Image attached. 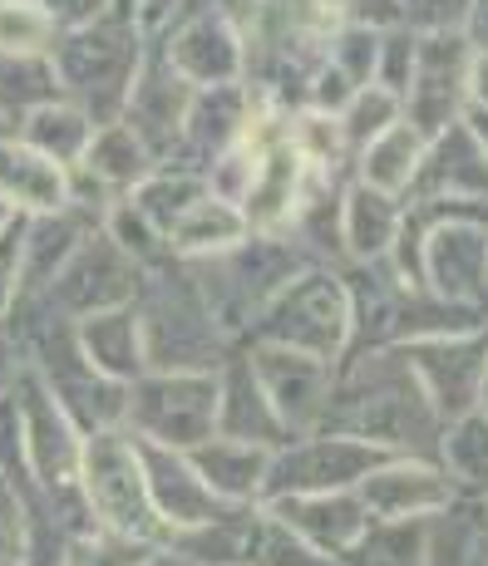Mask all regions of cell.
Segmentation results:
<instances>
[{
  "label": "cell",
  "mask_w": 488,
  "mask_h": 566,
  "mask_svg": "<svg viewBox=\"0 0 488 566\" xmlns=\"http://www.w3.org/2000/svg\"><path fill=\"white\" fill-rule=\"evenodd\" d=\"M474 0H405V25L415 35H464Z\"/></svg>",
  "instance_id": "obj_36"
},
{
  "label": "cell",
  "mask_w": 488,
  "mask_h": 566,
  "mask_svg": "<svg viewBox=\"0 0 488 566\" xmlns=\"http://www.w3.org/2000/svg\"><path fill=\"white\" fill-rule=\"evenodd\" d=\"M474 50L464 35H415V80L405 90V124L425 138L444 134L469 108Z\"/></svg>",
  "instance_id": "obj_8"
},
{
  "label": "cell",
  "mask_w": 488,
  "mask_h": 566,
  "mask_svg": "<svg viewBox=\"0 0 488 566\" xmlns=\"http://www.w3.org/2000/svg\"><path fill=\"white\" fill-rule=\"evenodd\" d=\"M355 497H361L375 522H409V517L444 513L459 497V488L429 459H390L355 488Z\"/></svg>",
  "instance_id": "obj_17"
},
{
  "label": "cell",
  "mask_w": 488,
  "mask_h": 566,
  "mask_svg": "<svg viewBox=\"0 0 488 566\" xmlns=\"http://www.w3.org/2000/svg\"><path fill=\"white\" fill-rule=\"evenodd\" d=\"M464 124H469V134L479 138V148H484V158H488V108L469 104V108H464Z\"/></svg>",
  "instance_id": "obj_42"
},
{
  "label": "cell",
  "mask_w": 488,
  "mask_h": 566,
  "mask_svg": "<svg viewBox=\"0 0 488 566\" xmlns=\"http://www.w3.org/2000/svg\"><path fill=\"white\" fill-rule=\"evenodd\" d=\"M415 80V30L395 25V30H380V50H375V90L395 94L405 104V90Z\"/></svg>",
  "instance_id": "obj_34"
},
{
  "label": "cell",
  "mask_w": 488,
  "mask_h": 566,
  "mask_svg": "<svg viewBox=\"0 0 488 566\" xmlns=\"http://www.w3.org/2000/svg\"><path fill=\"white\" fill-rule=\"evenodd\" d=\"M247 340L287 345V350L316 355V360L335 365L351 350V296H345V276H335L325 266H301L257 311Z\"/></svg>",
  "instance_id": "obj_4"
},
{
  "label": "cell",
  "mask_w": 488,
  "mask_h": 566,
  "mask_svg": "<svg viewBox=\"0 0 488 566\" xmlns=\"http://www.w3.org/2000/svg\"><path fill=\"white\" fill-rule=\"evenodd\" d=\"M425 547H429V517L371 522V532L345 552V566H425Z\"/></svg>",
  "instance_id": "obj_31"
},
{
  "label": "cell",
  "mask_w": 488,
  "mask_h": 566,
  "mask_svg": "<svg viewBox=\"0 0 488 566\" xmlns=\"http://www.w3.org/2000/svg\"><path fill=\"white\" fill-rule=\"evenodd\" d=\"M469 104L488 108V60H479L474 54V80H469Z\"/></svg>",
  "instance_id": "obj_41"
},
{
  "label": "cell",
  "mask_w": 488,
  "mask_h": 566,
  "mask_svg": "<svg viewBox=\"0 0 488 566\" xmlns=\"http://www.w3.org/2000/svg\"><path fill=\"white\" fill-rule=\"evenodd\" d=\"M281 527H291L301 542L331 552V557H345L355 542L371 532V513L355 493H307V497H271L262 503Z\"/></svg>",
  "instance_id": "obj_18"
},
{
  "label": "cell",
  "mask_w": 488,
  "mask_h": 566,
  "mask_svg": "<svg viewBox=\"0 0 488 566\" xmlns=\"http://www.w3.org/2000/svg\"><path fill=\"white\" fill-rule=\"evenodd\" d=\"M399 217H405L399 198H385V192L365 188V182L341 188V256H351L355 266L385 261L390 247H395Z\"/></svg>",
  "instance_id": "obj_23"
},
{
  "label": "cell",
  "mask_w": 488,
  "mask_h": 566,
  "mask_svg": "<svg viewBox=\"0 0 488 566\" xmlns=\"http://www.w3.org/2000/svg\"><path fill=\"white\" fill-rule=\"evenodd\" d=\"M434 463L444 468V478H449L459 493L488 497V413L469 409V413H459V419L444 423Z\"/></svg>",
  "instance_id": "obj_30"
},
{
  "label": "cell",
  "mask_w": 488,
  "mask_h": 566,
  "mask_svg": "<svg viewBox=\"0 0 488 566\" xmlns=\"http://www.w3.org/2000/svg\"><path fill=\"white\" fill-rule=\"evenodd\" d=\"M138 443V463H144V483H148V497H154V513L163 517V527L178 537V532H198L208 527V522H222L227 513H237V507H227L222 497L212 493L208 483H203V473L193 468L188 453L178 449H163V443Z\"/></svg>",
  "instance_id": "obj_14"
},
{
  "label": "cell",
  "mask_w": 488,
  "mask_h": 566,
  "mask_svg": "<svg viewBox=\"0 0 488 566\" xmlns=\"http://www.w3.org/2000/svg\"><path fill=\"white\" fill-rule=\"evenodd\" d=\"M30 369V360H25V345L10 335V325H0V399L10 395V389L20 385V375Z\"/></svg>",
  "instance_id": "obj_39"
},
{
  "label": "cell",
  "mask_w": 488,
  "mask_h": 566,
  "mask_svg": "<svg viewBox=\"0 0 488 566\" xmlns=\"http://www.w3.org/2000/svg\"><path fill=\"white\" fill-rule=\"evenodd\" d=\"M0 198L10 202L15 217L60 212L70 207V168L35 154L25 138H6L0 144Z\"/></svg>",
  "instance_id": "obj_20"
},
{
  "label": "cell",
  "mask_w": 488,
  "mask_h": 566,
  "mask_svg": "<svg viewBox=\"0 0 488 566\" xmlns=\"http://www.w3.org/2000/svg\"><path fill=\"white\" fill-rule=\"evenodd\" d=\"M271 453H277V449L232 443V439H217V433H212V439L198 443L188 459L203 473V483H208L227 507H257V503H262V488H267Z\"/></svg>",
  "instance_id": "obj_22"
},
{
  "label": "cell",
  "mask_w": 488,
  "mask_h": 566,
  "mask_svg": "<svg viewBox=\"0 0 488 566\" xmlns=\"http://www.w3.org/2000/svg\"><path fill=\"white\" fill-rule=\"evenodd\" d=\"M425 144H429V138L419 134L415 124H405V118H399L395 128H385L375 144H365L361 154H355V182L385 192V198H405L409 182H415L419 158H425Z\"/></svg>",
  "instance_id": "obj_27"
},
{
  "label": "cell",
  "mask_w": 488,
  "mask_h": 566,
  "mask_svg": "<svg viewBox=\"0 0 488 566\" xmlns=\"http://www.w3.org/2000/svg\"><path fill=\"white\" fill-rule=\"evenodd\" d=\"M94 118L84 114L80 104H70V99H50V104H40V108H30V114H20V124H15V138H25L35 154H45L54 158L60 168H74V163L84 158V148H90V138H94Z\"/></svg>",
  "instance_id": "obj_29"
},
{
  "label": "cell",
  "mask_w": 488,
  "mask_h": 566,
  "mask_svg": "<svg viewBox=\"0 0 488 566\" xmlns=\"http://www.w3.org/2000/svg\"><path fill=\"white\" fill-rule=\"evenodd\" d=\"M144 566H193V562H183L178 552H168V547H163V552H148V562H144Z\"/></svg>",
  "instance_id": "obj_43"
},
{
  "label": "cell",
  "mask_w": 488,
  "mask_h": 566,
  "mask_svg": "<svg viewBox=\"0 0 488 566\" xmlns=\"http://www.w3.org/2000/svg\"><path fill=\"white\" fill-rule=\"evenodd\" d=\"M80 493L90 503L94 527L108 537H124L134 547L163 552L173 542V532L163 527L154 513V497L144 483V463H138V443L124 429H104L84 439L80 459Z\"/></svg>",
  "instance_id": "obj_3"
},
{
  "label": "cell",
  "mask_w": 488,
  "mask_h": 566,
  "mask_svg": "<svg viewBox=\"0 0 488 566\" xmlns=\"http://www.w3.org/2000/svg\"><path fill=\"white\" fill-rule=\"evenodd\" d=\"M163 64L178 80H188L193 90H212V84H237L247 74L242 35L227 25L217 10H198L183 15L178 25L163 30Z\"/></svg>",
  "instance_id": "obj_13"
},
{
  "label": "cell",
  "mask_w": 488,
  "mask_h": 566,
  "mask_svg": "<svg viewBox=\"0 0 488 566\" xmlns=\"http://www.w3.org/2000/svg\"><path fill=\"white\" fill-rule=\"evenodd\" d=\"M488 311L469 301H449L434 291H405L390 321V345H419V340H454V335H484Z\"/></svg>",
  "instance_id": "obj_25"
},
{
  "label": "cell",
  "mask_w": 488,
  "mask_h": 566,
  "mask_svg": "<svg viewBox=\"0 0 488 566\" xmlns=\"http://www.w3.org/2000/svg\"><path fill=\"white\" fill-rule=\"evenodd\" d=\"M484 311H488V296H484Z\"/></svg>",
  "instance_id": "obj_48"
},
{
  "label": "cell",
  "mask_w": 488,
  "mask_h": 566,
  "mask_svg": "<svg viewBox=\"0 0 488 566\" xmlns=\"http://www.w3.org/2000/svg\"><path fill=\"white\" fill-rule=\"evenodd\" d=\"M409 198L425 207H449L454 217H484L488 222V158L464 118L425 144Z\"/></svg>",
  "instance_id": "obj_10"
},
{
  "label": "cell",
  "mask_w": 488,
  "mask_h": 566,
  "mask_svg": "<svg viewBox=\"0 0 488 566\" xmlns=\"http://www.w3.org/2000/svg\"><path fill=\"white\" fill-rule=\"evenodd\" d=\"M257 108L262 99H252L242 80L237 84H212V90H198L188 104V118H183V134H178V148H173L168 163L178 168H193V163H212L227 154V148L242 144V134L252 128ZM198 172V168H193Z\"/></svg>",
  "instance_id": "obj_15"
},
{
  "label": "cell",
  "mask_w": 488,
  "mask_h": 566,
  "mask_svg": "<svg viewBox=\"0 0 488 566\" xmlns=\"http://www.w3.org/2000/svg\"><path fill=\"white\" fill-rule=\"evenodd\" d=\"M479 409L488 413V375H484V389H479Z\"/></svg>",
  "instance_id": "obj_47"
},
{
  "label": "cell",
  "mask_w": 488,
  "mask_h": 566,
  "mask_svg": "<svg viewBox=\"0 0 488 566\" xmlns=\"http://www.w3.org/2000/svg\"><path fill=\"white\" fill-rule=\"evenodd\" d=\"M242 360L252 365L257 385H262V395L271 399L281 429H287L291 439L321 429L325 399H331V385H335V365L316 360V355L287 350V345H262V340H252V350H247Z\"/></svg>",
  "instance_id": "obj_11"
},
{
  "label": "cell",
  "mask_w": 488,
  "mask_h": 566,
  "mask_svg": "<svg viewBox=\"0 0 488 566\" xmlns=\"http://www.w3.org/2000/svg\"><path fill=\"white\" fill-rule=\"evenodd\" d=\"M390 459H399V453L375 449L365 439H345V433H321V429L301 433V439L281 443L271 453L262 503H271V497H307V493H355Z\"/></svg>",
  "instance_id": "obj_6"
},
{
  "label": "cell",
  "mask_w": 488,
  "mask_h": 566,
  "mask_svg": "<svg viewBox=\"0 0 488 566\" xmlns=\"http://www.w3.org/2000/svg\"><path fill=\"white\" fill-rule=\"evenodd\" d=\"M415 207H425V202H415ZM425 212H429V237H425V252H419L425 291L484 306V296H488V222L484 217H454L449 207H425Z\"/></svg>",
  "instance_id": "obj_9"
},
{
  "label": "cell",
  "mask_w": 488,
  "mask_h": 566,
  "mask_svg": "<svg viewBox=\"0 0 488 566\" xmlns=\"http://www.w3.org/2000/svg\"><path fill=\"white\" fill-rule=\"evenodd\" d=\"M193 94L198 90H193L188 80H178V74L163 64V54H144L118 124H128L148 148H154L158 163H168L173 148H178V134H183V118H188Z\"/></svg>",
  "instance_id": "obj_16"
},
{
  "label": "cell",
  "mask_w": 488,
  "mask_h": 566,
  "mask_svg": "<svg viewBox=\"0 0 488 566\" xmlns=\"http://www.w3.org/2000/svg\"><path fill=\"white\" fill-rule=\"evenodd\" d=\"M138 286H144V266H138L104 227H94V232L74 247V256L60 266V276H54L35 301L60 315V321L74 325V321H84V315H100V311L138 301Z\"/></svg>",
  "instance_id": "obj_7"
},
{
  "label": "cell",
  "mask_w": 488,
  "mask_h": 566,
  "mask_svg": "<svg viewBox=\"0 0 488 566\" xmlns=\"http://www.w3.org/2000/svg\"><path fill=\"white\" fill-rule=\"evenodd\" d=\"M464 40H469V50L488 60V0H474L469 6V20H464Z\"/></svg>",
  "instance_id": "obj_40"
},
{
  "label": "cell",
  "mask_w": 488,
  "mask_h": 566,
  "mask_svg": "<svg viewBox=\"0 0 488 566\" xmlns=\"http://www.w3.org/2000/svg\"><path fill=\"white\" fill-rule=\"evenodd\" d=\"M74 168L84 172V178H94L100 188L108 192V198H128V192L138 188V182L148 178V172L158 168V158H154V148L144 144V138L134 134L128 124H100L94 128V138H90V148H84V158L74 163Z\"/></svg>",
  "instance_id": "obj_24"
},
{
  "label": "cell",
  "mask_w": 488,
  "mask_h": 566,
  "mask_svg": "<svg viewBox=\"0 0 488 566\" xmlns=\"http://www.w3.org/2000/svg\"><path fill=\"white\" fill-rule=\"evenodd\" d=\"M124 433L193 453L217 433V375H193V369H148V375H138L128 385Z\"/></svg>",
  "instance_id": "obj_5"
},
{
  "label": "cell",
  "mask_w": 488,
  "mask_h": 566,
  "mask_svg": "<svg viewBox=\"0 0 488 566\" xmlns=\"http://www.w3.org/2000/svg\"><path fill=\"white\" fill-rule=\"evenodd\" d=\"M118 6H124V15L134 20V30L144 40H158L183 15V0H118Z\"/></svg>",
  "instance_id": "obj_37"
},
{
  "label": "cell",
  "mask_w": 488,
  "mask_h": 566,
  "mask_svg": "<svg viewBox=\"0 0 488 566\" xmlns=\"http://www.w3.org/2000/svg\"><path fill=\"white\" fill-rule=\"evenodd\" d=\"M6 138H15V118L0 114V144H6Z\"/></svg>",
  "instance_id": "obj_44"
},
{
  "label": "cell",
  "mask_w": 488,
  "mask_h": 566,
  "mask_svg": "<svg viewBox=\"0 0 488 566\" xmlns=\"http://www.w3.org/2000/svg\"><path fill=\"white\" fill-rule=\"evenodd\" d=\"M425 566H488V503L459 493L444 513H434Z\"/></svg>",
  "instance_id": "obj_26"
},
{
  "label": "cell",
  "mask_w": 488,
  "mask_h": 566,
  "mask_svg": "<svg viewBox=\"0 0 488 566\" xmlns=\"http://www.w3.org/2000/svg\"><path fill=\"white\" fill-rule=\"evenodd\" d=\"M148 547H134L124 537H108V532H90V537L70 542V562L64 566H144Z\"/></svg>",
  "instance_id": "obj_35"
},
{
  "label": "cell",
  "mask_w": 488,
  "mask_h": 566,
  "mask_svg": "<svg viewBox=\"0 0 488 566\" xmlns=\"http://www.w3.org/2000/svg\"><path fill=\"white\" fill-rule=\"evenodd\" d=\"M217 439L232 443H257V449H281L291 443V433L281 429L277 409L257 385L252 365L247 360H227L217 369Z\"/></svg>",
  "instance_id": "obj_19"
},
{
  "label": "cell",
  "mask_w": 488,
  "mask_h": 566,
  "mask_svg": "<svg viewBox=\"0 0 488 566\" xmlns=\"http://www.w3.org/2000/svg\"><path fill=\"white\" fill-rule=\"evenodd\" d=\"M60 40V25L35 0H0V54L10 60H45Z\"/></svg>",
  "instance_id": "obj_32"
},
{
  "label": "cell",
  "mask_w": 488,
  "mask_h": 566,
  "mask_svg": "<svg viewBox=\"0 0 488 566\" xmlns=\"http://www.w3.org/2000/svg\"><path fill=\"white\" fill-rule=\"evenodd\" d=\"M399 350H405V360L415 369L429 409L439 413V423L479 409V389H484V375H488V331L484 335H454V340L399 345Z\"/></svg>",
  "instance_id": "obj_12"
},
{
  "label": "cell",
  "mask_w": 488,
  "mask_h": 566,
  "mask_svg": "<svg viewBox=\"0 0 488 566\" xmlns=\"http://www.w3.org/2000/svg\"><path fill=\"white\" fill-rule=\"evenodd\" d=\"M439 413L429 409L415 369L399 345H371L355 350L345 369H335L331 399L321 413V433L365 439L399 459H429L439 449Z\"/></svg>",
  "instance_id": "obj_1"
},
{
  "label": "cell",
  "mask_w": 488,
  "mask_h": 566,
  "mask_svg": "<svg viewBox=\"0 0 488 566\" xmlns=\"http://www.w3.org/2000/svg\"><path fill=\"white\" fill-rule=\"evenodd\" d=\"M35 6L45 10V15H50L60 30H74V25H90V20L108 15L118 0H35Z\"/></svg>",
  "instance_id": "obj_38"
},
{
  "label": "cell",
  "mask_w": 488,
  "mask_h": 566,
  "mask_svg": "<svg viewBox=\"0 0 488 566\" xmlns=\"http://www.w3.org/2000/svg\"><path fill=\"white\" fill-rule=\"evenodd\" d=\"M208 6H212V0H183V15H198V10H208ZM183 15H178V20H183Z\"/></svg>",
  "instance_id": "obj_45"
},
{
  "label": "cell",
  "mask_w": 488,
  "mask_h": 566,
  "mask_svg": "<svg viewBox=\"0 0 488 566\" xmlns=\"http://www.w3.org/2000/svg\"><path fill=\"white\" fill-rule=\"evenodd\" d=\"M148 40L134 30V20L124 15V6H114L108 15L90 20V25L60 30L54 50L45 54L60 99L80 104L94 124H114L124 114V99L134 90V74L144 64Z\"/></svg>",
  "instance_id": "obj_2"
},
{
  "label": "cell",
  "mask_w": 488,
  "mask_h": 566,
  "mask_svg": "<svg viewBox=\"0 0 488 566\" xmlns=\"http://www.w3.org/2000/svg\"><path fill=\"white\" fill-rule=\"evenodd\" d=\"M74 340H80L84 360L100 369L104 379H118V385H134L138 375H148L144 360V325H138V306H114L100 315H84L74 321Z\"/></svg>",
  "instance_id": "obj_21"
},
{
  "label": "cell",
  "mask_w": 488,
  "mask_h": 566,
  "mask_svg": "<svg viewBox=\"0 0 488 566\" xmlns=\"http://www.w3.org/2000/svg\"><path fill=\"white\" fill-rule=\"evenodd\" d=\"M242 237H252L242 207H232V202H222L208 192V198H198L178 222H173L168 252H173V261H198V256L227 252V247H237Z\"/></svg>",
  "instance_id": "obj_28"
},
{
  "label": "cell",
  "mask_w": 488,
  "mask_h": 566,
  "mask_svg": "<svg viewBox=\"0 0 488 566\" xmlns=\"http://www.w3.org/2000/svg\"><path fill=\"white\" fill-rule=\"evenodd\" d=\"M10 222H15V212H10V202H6V198H0V232H6V227H10Z\"/></svg>",
  "instance_id": "obj_46"
},
{
  "label": "cell",
  "mask_w": 488,
  "mask_h": 566,
  "mask_svg": "<svg viewBox=\"0 0 488 566\" xmlns=\"http://www.w3.org/2000/svg\"><path fill=\"white\" fill-rule=\"evenodd\" d=\"M399 118H405V104L395 99V94H385V90H375V84H365L361 94H355L351 104L335 114V124H341V138H345V148L351 154H361L365 144H375L385 128H395Z\"/></svg>",
  "instance_id": "obj_33"
}]
</instances>
